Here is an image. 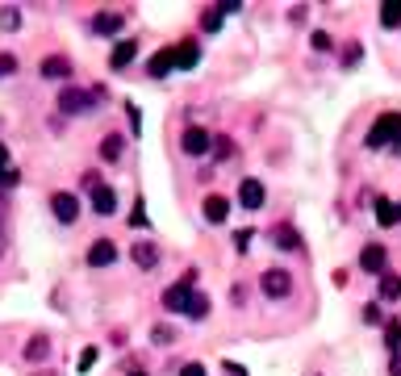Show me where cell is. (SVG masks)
I'll return each mask as SVG.
<instances>
[{
    "instance_id": "6da1fadb",
    "label": "cell",
    "mask_w": 401,
    "mask_h": 376,
    "mask_svg": "<svg viewBox=\"0 0 401 376\" xmlns=\"http://www.w3.org/2000/svg\"><path fill=\"white\" fill-rule=\"evenodd\" d=\"M398 138H401V113H381V117L372 121V130H368L364 142H368L372 151H381V146H393Z\"/></svg>"
},
{
    "instance_id": "7a4b0ae2",
    "label": "cell",
    "mask_w": 401,
    "mask_h": 376,
    "mask_svg": "<svg viewBox=\"0 0 401 376\" xmlns=\"http://www.w3.org/2000/svg\"><path fill=\"white\" fill-rule=\"evenodd\" d=\"M192 285H197V272L188 268V272H184V280H180V285H172V289L163 293V310H172V314H184V310H188V297H192V293H188Z\"/></svg>"
},
{
    "instance_id": "3957f363",
    "label": "cell",
    "mask_w": 401,
    "mask_h": 376,
    "mask_svg": "<svg viewBox=\"0 0 401 376\" xmlns=\"http://www.w3.org/2000/svg\"><path fill=\"white\" fill-rule=\"evenodd\" d=\"M259 285H264V293H268L272 301H280V297H289V293H293V280H289V272H285V268H268Z\"/></svg>"
},
{
    "instance_id": "277c9868",
    "label": "cell",
    "mask_w": 401,
    "mask_h": 376,
    "mask_svg": "<svg viewBox=\"0 0 401 376\" xmlns=\"http://www.w3.org/2000/svg\"><path fill=\"white\" fill-rule=\"evenodd\" d=\"M50 209H54V218H59L63 226H71V222L80 218V201H75L71 193H54V197H50Z\"/></svg>"
},
{
    "instance_id": "5b68a950",
    "label": "cell",
    "mask_w": 401,
    "mask_h": 376,
    "mask_svg": "<svg viewBox=\"0 0 401 376\" xmlns=\"http://www.w3.org/2000/svg\"><path fill=\"white\" fill-rule=\"evenodd\" d=\"M59 109H63V113H84V109H92V96H88L84 88H63Z\"/></svg>"
},
{
    "instance_id": "8992f818",
    "label": "cell",
    "mask_w": 401,
    "mask_h": 376,
    "mask_svg": "<svg viewBox=\"0 0 401 376\" xmlns=\"http://www.w3.org/2000/svg\"><path fill=\"white\" fill-rule=\"evenodd\" d=\"M180 146H184L188 155H205V151L213 146V138H209L201 126H188V130H184V138H180Z\"/></svg>"
},
{
    "instance_id": "52a82bcc",
    "label": "cell",
    "mask_w": 401,
    "mask_h": 376,
    "mask_svg": "<svg viewBox=\"0 0 401 376\" xmlns=\"http://www.w3.org/2000/svg\"><path fill=\"white\" fill-rule=\"evenodd\" d=\"M117 260V247L109 243V239H96L92 247H88V268H109Z\"/></svg>"
},
{
    "instance_id": "ba28073f",
    "label": "cell",
    "mask_w": 401,
    "mask_h": 376,
    "mask_svg": "<svg viewBox=\"0 0 401 376\" xmlns=\"http://www.w3.org/2000/svg\"><path fill=\"white\" fill-rule=\"evenodd\" d=\"M134 54H138V42H134V38H121V42L113 46V54H109V67H113V71H121V67H130V63H134Z\"/></svg>"
},
{
    "instance_id": "9c48e42d",
    "label": "cell",
    "mask_w": 401,
    "mask_h": 376,
    "mask_svg": "<svg viewBox=\"0 0 401 376\" xmlns=\"http://www.w3.org/2000/svg\"><path fill=\"white\" fill-rule=\"evenodd\" d=\"M130 260H134L142 272H151V268L159 264V247H155V243H146V239H138V243H134V251H130Z\"/></svg>"
},
{
    "instance_id": "30bf717a",
    "label": "cell",
    "mask_w": 401,
    "mask_h": 376,
    "mask_svg": "<svg viewBox=\"0 0 401 376\" xmlns=\"http://www.w3.org/2000/svg\"><path fill=\"white\" fill-rule=\"evenodd\" d=\"M239 201H243V209H264V184L259 180H243L239 184Z\"/></svg>"
},
{
    "instance_id": "8fae6325",
    "label": "cell",
    "mask_w": 401,
    "mask_h": 376,
    "mask_svg": "<svg viewBox=\"0 0 401 376\" xmlns=\"http://www.w3.org/2000/svg\"><path fill=\"white\" fill-rule=\"evenodd\" d=\"M172 67H176V46L155 50V54H151V63H146V71H151V75H167Z\"/></svg>"
},
{
    "instance_id": "7c38bea8",
    "label": "cell",
    "mask_w": 401,
    "mask_h": 376,
    "mask_svg": "<svg viewBox=\"0 0 401 376\" xmlns=\"http://www.w3.org/2000/svg\"><path fill=\"white\" fill-rule=\"evenodd\" d=\"M42 75H46V80H67V75H71V59H67V54L42 59Z\"/></svg>"
},
{
    "instance_id": "4fadbf2b",
    "label": "cell",
    "mask_w": 401,
    "mask_h": 376,
    "mask_svg": "<svg viewBox=\"0 0 401 376\" xmlns=\"http://www.w3.org/2000/svg\"><path fill=\"white\" fill-rule=\"evenodd\" d=\"M360 268H364V272H385V247H381V243H368V247L360 251Z\"/></svg>"
},
{
    "instance_id": "5bb4252c",
    "label": "cell",
    "mask_w": 401,
    "mask_h": 376,
    "mask_svg": "<svg viewBox=\"0 0 401 376\" xmlns=\"http://www.w3.org/2000/svg\"><path fill=\"white\" fill-rule=\"evenodd\" d=\"M92 33H105V38H109V33H121V13H109V8L96 13V17H92Z\"/></svg>"
},
{
    "instance_id": "9a60e30c",
    "label": "cell",
    "mask_w": 401,
    "mask_h": 376,
    "mask_svg": "<svg viewBox=\"0 0 401 376\" xmlns=\"http://www.w3.org/2000/svg\"><path fill=\"white\" fill-rule=\"evenodd\" d=\"M92 209L109 218V213L117 209V193H113V188H105V184H100V188H92Z\"/></svg>"
},
{
    "instance_id": "2e32d148",
    "label": "cell",
    "mask_w": 401,
    "mask_h": 376,
    "mask_svg": "<svg viewBox=\"0 0 401 376\" xmlns=\"http://www.w3.org/2000/svg\"><path fill=\"white\" fill-rule=\"evenodd\" d=\"M226 218H230V201L218 197V193L205 197V222H226Z\"/></svg>"
},
{
    "instance_id": "e0dca14e",
    "label": "cell",
    "mask_w": 401,
    "mask_h": 376,
    "mask_svg": "<svg viewBox=\"0 0 401 376\" xmlns=\"http://www.w3.org/2000/svg\"><path fill=\"white\" fill-rule=\"evenodd\" d=\"M197 59H201V46H197V42H180V46H176V67H180V71L197 67Z\"/></svg>"
},
{
    "instance_id": "ac0fdd59",
    "label": "cell",
    "mask_w": 401,
    "mask_h": 376,
    "mask_svg": "<svg viewBox=\"0 0 401 376\" xmlns=\"http://www.w3.org/2000/svg\"><path fill=\"white\" fill-rule=\"evenodd\" d=\"M272 243H276V247H285V251H297V247H301V239H297V230H293V226H276V230H272Z\"/></svg>"
},
{
    "instance_id": "d6986e66",
    "label": "cell",
    "mask_w": 401,
    "mask_h": 376,
    "mask_svg": "<svg viewBox=\"0 0 401 376\" xmlns=\"http://www.w3.org/2000/svg\"><path fill=\"white\" fill-rule=\"evenodd\" d=\"M46 356H50V339H42V335H38V339H29V343H25V360H29V364L46 360Z\"/></svg>"
},
{
    "instance_id": "ffe728a7",
    "label": "cell",
    "mask_w": 401,
    "mask_h": 376,
    "mask_svg": "<svg viewBox=\"0 0 401 376\" xmlns=\"http://www.w3.org/2000/svg\"><path fill=\"white\" fill-rule=\"evenodd\" d=\"M377 222H381V226H393V222H401V218H398V205H393L389 197H377Z\"/></svg>"
},
{
    "instance_id": "44dd1931",
    "label": "cell",
    "mask_w": 401,
    "mask_h": 376,
    "mask_svg": "<svg viewBox=\"0 0 401 376\" xmlns=\"http://www.w3.org/2000/svg\"><path fill=\"white\" fill-rule=\"evenodd\" d=\"M100 159H109V163L121 159V134H105V142H100Z\"/></svg>"
},
{
    "instance_id": "7402d4cb",
    "label": "cell",
    "mask_w": 401,
    "mask_h": 376,
    "mask_svg": "<svg viewBox=\"0 0 401 376\" xmlns=\"http://www.w3.org/2000/svg\"><path fill=\"white\" fill-rule=\"evenodd\" d=\"M381 297H385V301H398L401 297V276H393V272L381 276Z\"/></svg>"
},
{
    "instance_id": "603a6c76",
    "label": "cell",
    "mask_w": 401,
    "mask_h": 376,
    "mask_svg": "<svg viewBox=\"0 0 401 376\" xmlns=\"http://www.w3.org/2000/svg\"><path fill=\"white\" fill-rule=\"evenodd\" d=\"M184 314H188V318H205V314H209V297H205V293H192Z\"/></svg>"
},
{
    "instance_id": "cb8c5ba5",
    "label": "cell",
    "mask_w": 401,
    "mask_h": 376,
    "mask_svg": "<svg viewBox=\"0 0 401 376\" xmlns=\"http://www.w3.org/2000/svg\"><path fill=\"white\" fill-rule=\"evenodd\" d=\"M381 25H385V29L401 25V0H389V4L381 8Z\"/></svg>"
},
{
    "instance_id": "d4e9b609",
    "label": "cell",
    "mask_w": 401,
    "mask_h": 376,
    "mask_svg": "<svg viewBox=\"0 0 401 376\" xmlns=\"http://www.w3.org/2000/svg\"><path fill=\"white\" fill-rule=\"evenodd\" d=\"M201 29H209V33L222 29V13H218V8H205V13H201Z\"/></svg>"
},
{
    "instance_id": "484cf974",
    "label": "cell",
    "mask_w": 401,
    "mask_h": 376,
    "mask_svg": "<svg viewBox=\"0 0 401 376\" xmlns=\"http://www.w3.org/2000/svg\"><path fill=\"white\" fill-rule=\"evenodd\" d=\"M0 25H4V29H17V25H21V13H17L13 4H8V8H0Z\"/></svg>"
},
{
    "instance_id": "4316f807",
    "label": "cell",
    "mask_w": 401,
    "mask_h": 376,
    "mask_svg": "<svg viewBox=\"0 0 401 376\" xmlns=\"http://www.w3.org/2000/svg\"><path fill=\"white\" fill-rule=\"evenodd\" d=\"M151 339H155L159 347H167V343H176V331H172V326H155V331H151Z\"/></svg>"
},
{
    "instance_id": "83f0119b",
    "label": "cell",
    "mask_w": 401,
    "mask_h": 376,
    "mask_svg": "<svg viewBox=\"0 0 401 376\" xmlns=\"http://www.w3.org/2000/svg\"><path fill=\"white\" fill-rule=\"evenodd\" d=\"M385 343H389L393 352H398V347H401V322H398V318H393V322L385 326Z\"/></svg>"
},
{
    "instance_id": "f1b7e54d",
    "label": "cell",
    "mask_w": 401,
    "mask_h": 376,
    "mask_svg": "<svg viewBox=\"0 0 401 376\" xmlns=\"http://www.w3.org/2000/svg\"><path fill=\"white\" fill-rule=\"evenodd\" d=\"M92 364H96V347H84V352H80V373H88Z\"/></svg>"
},
{
    "instance_id": "f546056e",
    "label": "cell",
    "mask_w": 401,
    "mask_h": 376,
    "mask_svg": "<svg viewBox=\"0 0 401 376\" xmlns=\"http://www.w3.org/2000/svg\"><path fill=\"white\" fill-rule=\"evenodd\" d=\"M310 42H314V50H331V33H326V29H318Z\"/></svg>"
},
{
    "instance_id": "4dcf8cb0",
    "label": "cell",
    "mask_w": 401,
    "mask_h": 376,
    "mask_svg": "<svg viewBox=\"0 0 401 376\" xmlns=\"http://www.w3.org/2000/svg\"><path fill=\"white\" fill-rule=\"evenodd\" d=\"M13 71H17V59H13V54H0V80L13 75Z\"/></svg>"
},
{
    "instance_id": "1f68e13d",
    "label": "cell",
    "mask_w": 401,
    "mask_h": 376,
    "mask_svg": "<svg viewBox=\"0 0 401 376\" xmlns=\"http://www.w3.org/2000/svg\"><path fill=\"white\" fill-rule=\"evenodd\" d=\"M251 239H255L251 230H239V234H234V247H239V251H247V247H251Z\"/></svg>"
},
{
    "instance_id": "d6a6232c",
    "label": "cell",
    "mask_w": 401,
    "mask_h": 376,
    "mask_svg": "<svg viewBox=\"0 0 401 376\" xmlns=\"http://www.w3.org/2000/svg\"><path fill=\"white\" fill-rule=\"evenodd\" d=\"M17 180H21V176H17V172H13V167H4V172H0V188H13V184H17Z\"/></svg>"
},
{
    "instance_id": "836d02e7",
    "label": "cell",
    "mask_w": 401,
    "mask_h": 376,
    "mask_svg": "<svg viewBox=\"0 0 401 376\" xmlns=\"http://www.w3.org/2000/svg\"><path fill=\"white\" fill-rule=\"evenodd\" d=\"M213 151H218V159H226V155H234V146H230L226 138H218V142H213Z\"/></svg>"
},
{
    "instance_id": "e575fe53",
    "label": "cell",
    "mask_w": 401,
    "mask_h": 376,
    "mask_svg": "<svg viewBox=\"0 0 401 376\" xmlns=\"http://www.w3.org/2000/svg\"><path fill=\"white\" fill-rule=\"evenodd\" d=\"M130 226H146V209H142V201H138V209L130 213Z\"/></svg>"
},
{
    "instance_id": "d590c367",
    "label": "cell",
    "mask_w": 401,
    "mask_h": 376,
    "mask_svg": "<svg viewBox=\"0 0 401 376\" xmlns=\"http://www.w3.org/2000/svg\"><path fill=\"white\" fill-rule=\"evenodd\" d=\"M180 376H209V373H205V364H184Z\"/></svg>"
},
{
    "instance_id": "8d00e7d4",
    "label": "cell",
    "mask_w": 401,
    "mask_h": 376,
    "mask_svg": "<svg viewBox=\"0 0 401 376\" xmlns=\"http://www.w3.org/2000/svg\"><path fill=\"white\" fill-rule=\"evenodd\" d=\"M343 63L351 67V63H360V46H347V54H343Z\"/></svg>"
},
{
    "instance_id": "74e56055",
    "label": "cell",
    "mask_w": 401,
    "mask_h": 376,
    "mask_svg": "<svg viewBox=\"0 0 401 376\" xmlns=\"http://www.w3.org/2000/svg\"><path fill=\"white\" fill-rule=\"evenodd\" d=\"M226 373L230 376H247V368H243V364H226Z\"/></svg>"
},
{
    "instance_id": "f35d334b",
    "label": "cell",
    "mask_w": 401,
    "mask_h": 376,
    "mask_svg": "<svg viewBox=\"0 0 401 376\" xmlns=\"http://www.w3.org/2000/svg\"><path fill=\"white\" fill-rule=\"evenodd\" d=\"M4 167H8V146L0 142V172H4Z\"/></svg>"
},
{
    "instance_id": "ab89813d",
    "label": "cell",
    "mask_w": 401,
    "mask_h": 376,
    "mask_svg": "<svg viewBox=\"0 0 401 376\" xmlns=\"http://www.w3.org/2000/svg\"><path fill=\"white\" fill-rule=\"evenodd\" d=\"M0 251H4V213H0Z\"/></svg>"
},
{
    "instance_id": "60d3db41",
    "label": "cell",
    "mask_w": 401,
    "mask_h": 376,
    "mask_svg": "<svg viewBox=\"0 0 401 376\" xmlns=\"http://www.w3.org/2000/svg\"><path fill=\"white\" fill-rule=\"evenodd\" d=\"M130 376H146V373H130Z\"/></svg>"
},
{
    "instance_id": "b9f144b4",
    "label": "cell",
    "mask_w": 401,
    "mask_h": 376,
    "mask_svg": "<svg viewBox=\"0 0 401 376\" xmlns=\"http://www.w3.org/2000/svg\"><path fill=\"white\" fill-rule=\"evenodd\" d=\"M398 218H401V205H398Z\"/></svg>"
},
{
    "instance_id": "7bdbcfd3",
    "label": "cell",
    "mask_w": 401,
    "mask_h": 376,
    "mask_svg": "<svg viewBox=\"0 0 401 376\" xmlns=\"http://www.w3.org/2000/svg\"><path fill=\"white\" fill-rule=\"evenodd\" d=\"M398 146H401V138H398Z\"/></svg>"
}]
</instances>
